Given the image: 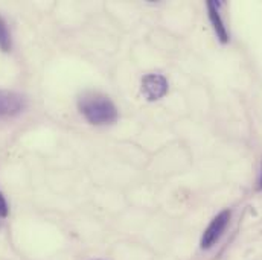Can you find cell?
Masks as SVG:
<instances>
[{
  "mask_svg": "<svg viewBox=\"0 0 262 260\" xmlns=\"http://www.w3.org/2000/svg\"><path fill=\"white\" fill-rule=\"evenodd\" d=\"M78 108L92 125H108L118 119L115 104L107 96L99 93H87L81 96L78 101Z\"/></svg>",
  "mask_w": 262,
  "mask_h": 260,
  "instance_id": "obj_1",
  "label": "cell"
},
{
  "mask_svg": "<svg viewBox=\"0 0 262 260\" xmlns=\"http://www.w3.org/2000/svg\"><path fill=\"white\" fill-rule=\"evenodd\" d=\"M28 105L21 93L11 90H0V121H8L25 111Z\"/></svg>",
  "mask_w": 262,
  "mask_h": 260,
  "instance_id": "obj_2",
  "label": "cell"
},
{
  "mask_svg": "<svg viewBox=\"0 0 262 260\" xmlns=\"http://www.w3.org/2000/svg\"><path fill=\"white\" fill-rule=\"evenodd\" d=\"M229 221H230V211H229V210H223L221 213H218V215L212 219V222L209 224V227L204 230V233H203V236H201L200 245H201L203 250L212 248V247L220 241V238L223 236L224 230H226L227 225H229Z\"/></svg>",
  "mask_w": 262,
  "mask_h": 260,
  "instance_id": "obj_3",
  "label": "cell"
},
{
  "mask_svg": "<svg viewBox=\"0 0 262 260\" xmlns=\"http://www.w3.org/2000/svg\"><path fill=\"white\" fill-rule=\"evenodd\" d=\"M168 93V81L163 75L149 73L142 79V94L148 101H159Z\"/></svg>",
  "mask_w": 262,
  "mask_h": 260,
  "instance_id": "obj_4",
  "label": "cell"
},
{
  "mask_svg": "<svg viewBox=\"0 0 262 260\" xmlns=\"http://www.w3.org/2000/svg\"><path fill=\"white\" fill-rule=\"evenodd\" d=\"M207 11H209V17H210L212 25H213L216 37L220 38L221 43H227L229 41V35H227L226 26H224V23H223V20L220 17V12H218V3L209 0L207 2Z\"/></svg>",
  "mask_w": 262,
  "mask_h": 260,
  "instance_id": "obj_5",
  "label": "cell"
},
{
  "mask_svg": "<svg viewBox=\"0 0 262 260\" xmlns=\"http://www.w3.org/2000/svg\"><path fill=\"white\" fill-rule=\"evenodd\" d=\"M12 48V38H11V31L6 25V21L3 20V17L0 15V49L3 52H9Z\"/></svg>",
  "mask_w": 262,
  "mask_h": 260,
  "instance_id": "obj_6",
  "label": "cell"
},
{
  "mask_svg": "<svg viewBox=\"0 0 262 260\" xmlns=\"http://www.w3.org/2000/svg\"><path fill=\"white\" fill-rule=\"evenodd\" d=\"M8 211H9L8 202H6L5 196L2 195V192H0V216H2V218H6V216H8Z\"/></svg>",
  "mask_w": 262,
  "mask_h": 260,
  "instance_id": "obj_7",
  "label": "cell"
},
{
  "mask_svg": "<svg viewBox=\"0 0 262 260\" xmlns=\"http://www.w3.org/2000/svg\"><path fill=\"white\" fill-rule=\"evenodd\" d=\"M258 191H262V171H261V178H259V183H258Z\"/></svg>",
  "mask_w": 262,
  "mask_h": 260,
  "instance_id": "obj_8",
  "label": "cell"
}]
</instances>
